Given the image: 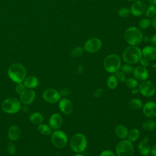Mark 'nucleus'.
Returning <instances> with one entry per match:
<instances>
[{"label": "nucleus", "mask_w": 156, "mask_h": 156, "mask_svg": "<svg viewBox=\"0 0 156 156\" xmlns=\"http://www.w3.org/2000/svg\"><path fill=\"white\" fill-rule=\"evenodd\" d=\"M145 15L147 17L152 18L156 15V7L155 5H150L145 10Z\"/></svg>", "instance_id": "nucleus-30"}, {"label": "nucleus", "mask_w": 156, "mask_h": 156, "mask_svg": "<svg viewBox=\"0 0 156 156\" xmlns=\"http://www.w3.org/2000/svg\"><path fill=\"white\" fill-rule=\"evenodd\" d=\"M141 65L144 66V67H147L149 65V60L147 58H146L145 57H141V58L140 60Z\"/></svg>", "instance_id": "nucleus-39"}, {"label": "nucleus", "mask_w": 156, "mask_h": 156, "mask_svg": "<svg viewBox=\"0 0 156 156\" xmlns=\"http://www.w3.org/2000/svg\"><path fill=\"white\" fill-rule=\"evenodd\" d=\"M7 152L9 153V154L13 155L15 154V151H16L15 146H14V144L12 143H9L8 145H7Z\"/></svg>", "instance_id": "nucleus-37"}, {"label": "nucleus", "mask_w": 156, "mask_h": 156, "mask_svg": "<svg viewBox=\"0 0 156 156\" xmlns=\"http://www.w3.org/2000/svg\"><path fill=\"white\" fill-rule=\"evenodd\" d=\"M115 133L118 138L121 140H125L127 137L129 130L124 125L119 124L115 127Z\"/></svg>", "instance_id": "nucleus-22"}, {"label": "nucleus", "mask_w": 156, "mask_h": 156, "mask_svg": "<svg viewBox=\"0 0 156 156\" xmlns=\"http://www.w3.org/2000/svg\"><path fill=\"white\" fill-rule=\"evenodd\" d=\"M147 156H152V155H147Z\"/></svg>", "instance_id": "nucleus-52"}, {"label": "nucleus", "mask_w": 156, "mask_h": 156, "mask_svg": "<svg viewBox=\"0 0 156 156\" xmlns=\"http://www.w3.org/2000/svg\"><path fill=\"white\" fill-rule=\"evenodd\" d=\"M142 128L146 131H152L156 128V122L152 119L146 120L143 123Z\"/></svg>", "instance_id": "nucleus-27"}, {"label": "nucleus", "mask_w": 156, "mask_h": 156, "mask_svg": "<svg viewBox=\"0 0 156 156\" xmlns=\"http://www.w3.org/2000/svg\"><path fill=\"white\" fill-rule=\"evenodd\" d=\"M26 90V87H25V85L23 82L16 83V85L15 86V90L17 92V93L21 94Z\"/></svg>", "instance_id": "nucleus-35"}, {"label": "nucleus", "mask_w": 156, "mask_h": 156, "mask_svg": "<svg viewBox=\"0 0 156 156\" xmlns=\"http://www.w3.org/2000/svg\"><path fill=\"white\" fill-rule=\"evenodd\" d=\"M151 24L150 20L147 18H143L138 23L139 27L141 29H147Z\"/></svg>", "instance_id": "nucleus-34"}, {"label": "nucleus", "mask_w": 156, "mask_h": 156, "mask_svg": "<svg viewBox=\"0 0 156 156\" xmlns=\"http://www.w3.org/2000/svg\"><path fill=\"white\" fill-rule=\"evenodd\" d=\"M84 71V66L83 65H80L78 67V73L80 74H82Z\"/></svg>", "instance_id": "nucleus-44"}, {"label": "nucleus", "mask_w": 156, "mask_h": 156, "mask_svg": "<svg viewBox=\"0 0 156 156\" xmlns=\"http://www.w3.org/2000/svg\"><path fill=\"white\" fill-rule=\"evenodd\" d=\"M142 56L149 60H156V48L152 46H147L141 51Z\"/></svg>", "instance_id": "nucleus-19"}, {"label": "nucleus", "mask_w": 156, "mask_h": 156, "mask_svg": "<svg viewBox=\"0 0 156 156\" xmlns=\"http://www.w3.org/2000/svg\"><path fill=\"white\" fill-rule=\"evenodd\" d=\"M130 10L129 8L122 7L118 10V14L120 17L126 18L130 15Z\"/></svg>", "instance_id": "nucleus-33"}, {"label": "nucleus", "mask_w": 156, "mask_h": 156, "mask_svg": "<svg viewBox=\"0 0 156 156\" xmlns=\"http://www.w3.org/2000/svg\"><path fill=\"white\" fill-rule=\"evenodd\" d=\"M83 49L82 47H76L71 51L70 55L73 58H77L83 54Z\"/></svg>", "instance_id": "nucleus-31"}, {"label": "nucleus", "mask_w": 156, "mask_h": 156, "mask_svg": "<svg viewBox=\"0 0 156 156\" xmlns=\"http://www.w3.org/2000/svg\"><path fill=\"white\" fill-rule=\"evenodd\" d=\"M23 83L26 88L32 89L36 88L38 85L39 80L37 77L34 76H30L24 79Z\"/></svg>", "instance_id": "nucleus-21"}, {"label": "nucleus", "mask_w": 156, "mask_h": 156, "mask_svg": "<svg viewBox=\"0 0 156 156\" xmlns=\"http://www.w3.org/2000/svg\"><path fill=\"white\" fill-rule=\"evenodd\" d=\"M102 93H103V90L101 88H99L96 90L94 95L95 97L98 98V97H100L102 94Z\"/></svg>", "instance_id": "nucleus-41"}, {"label": "nucleus", "mask_w": 156, "mask_h": 156, "mask_svg": "<svg viewBox=\"0 0 156 156\" xmlns=\"http://www.w3.org/2000/svg\"><path fill=\"white\" fill-rule=\"evenodd\" d=\"M8 138L11 141H16L20 136L21 130L20 127L16 125L10 126L8 130Z\"/></svg>", "instance_id": "nucleus-20"}, {"label": "nucleus", "mask_w": 156, "mask_h": 156, "mask_svg": "<svg viewBox=\"0 0 156 156\" xmlns=\"http://www.w3.org/2000/svg\"><path fill=\"white\" fill-rule=\"evenodd\" d=\"M51 139L52 144L57 148L64 147L68 143L67 135L62 130H55L52 132Z\"/></svg>", "instance_id": "nucleus-8"}, {"label": "nucleus", "mask_w": 156, "mask_h": 156, "mask_svg": "<svg viewBox=\"0 0 156 156\" xmlns=\"http://www.w3.org/2000/svg\"><path fill=\"white\" fill-rule=\"evenodd\" d=\"M142 111L144 115L149 118L156 117V102L149 101L145 103L143 107Z\"/></svg>", "instance_id": "nucleus-14"}, {"label": "nucleus", "mask_w": 156, "mask_h": 156, "mask_svg": "<svg viewBox=\"0 0 156 156\" xmlns=\"http://www.w3.org/2000/svg\"><path fill=\"white\" fill-rule=\"evenodd\" d=\"M102 46L101 41L96 37L87 40L84 44L83 49L88 52L95 53L98 52Z\"/></svg>", "instance_id": "nucleus-10"}, {"label": "nucleus", "mask_w": 156, "mask_h": 156, "mask_svg": "<svg viewBox=\"0 0 156 156\" xmlns=\"http://www.w3.org/2000/svg\"><path fill=\"white\" fill-rule=\"evenodd\" d=\"M60 94L61 96H66L70 94V90L67 88H64L60 90Z\"/></svg>", "instance_id": "nucleus-40"}, {"label": "nucleus", "mask_w": 156, "mask_h": 156, "mask_svg": "<svg viewBox=\"0 0 156 156\" xmlns=\"http://www.w3.org/2000/svg\"><path fill=\"white\" fill-rule=\"evenodd\" d=\"M140 136V132L136 128L132 129L128 133L127 135V140L130 141L131 143L136 141Z\"/></svg>", "instance_id": "nucleus-23"}, {"label": "nucleus", "mask_w": 156, "mask_h": 156, "mask_svg": "<svg viewBox=\"0 0 156 156\" xmlns=\"http://www.w3.org/2000/svg\"><path fill=\"white\" fill-rule=\"evenodd\" d=\"M152 26L156 29V16L154 18V19L152 21Z\"/></svg>", "instance_id": "nucleus-46"}, {"label": "nucleus", "mask_w": 156, "mask_h": 156, "mask_svg": "<svg viewBox=\"0 0 156 156\" xmlns=\"http://www.w3.org/2000/svg\"><path fill=\"white\" fill-rule=\"evenodd\" d=\"M129 1H136V0H127Z\"/></svg>", "instance_id": "nucleus-50"}, {"label": "nucleus", "mask_w": 156, "mask_h": 156, "mask_svg": "<svg viewBox=\"0 0 156 156\" xmlns=\"http://www.w3.org/2000/svg\"><path fill=\"white\" fill-rule=\"evenodd\" d=\"M121 71L123 72L125 74H130L133 73V68L132 66L131 65L126 63L122 66H121Z\"/></svg>", "instance_id": "nucleus-32"}, {"label": "nucleus", "mask_w": 156, "mask_h": 156, "mask_svg": "<svg viewBox=\"0 0 156 156\" xmlns=\"http://www.w3.org/2000/svg\"><path fill=\"white\" fill-rule=\"evenodd\" d=\"M143 34L140 29L135 27H130L124 33V39L130 46H136L143 40Z\"/></svg>", "instance_id": "nucleus-5"}, {"label": "nucleus", "mask_w": 156, "mask_h": 156, "mask_svg": "<svg viewBox=\"0 0 156 156\" xmlns=\"http://www.w3.org/2000/svg\"><path fill=\"white\" fill-rule=\"evenodd\" d=\"M132 73L136 80L141 82L146 80L149 77L147 69L142 65H138L134 68Z\"/></svg>", "instance_id": "nucleus-13"}, {"label": "nucleus", "mask_w": 156, "mask_h": 156, "mask_svg": "<svg viewBox=\"0 0 156 156\" xmlns=\"http://www.w3.org/2000/svg\"><path fill=\"white\" fill-rule=\"evenodd\" d=\"M155 94H156V87H155Z\"/></svg>", "instance_id": "nucleus-51"}, {"label": "nucleus", "mask_w": 156, "mask_h": 156, "mask_svg": "<svg viewBox=\"0 0 156 156\" xmlns=\"http://www.w3.org/2000/svg\"><path fill=\"white\" fill-rule=\"evenodd\" d=\"M126 86L129 89H133L134 88H136L138 87L139 82L138 80H136L135 77H129L126 79L125 80Z\"/></svg>", "instance_id": "nucleus-29"}, {"label": "nucleus", "mask_w": 156, "mask_h": 156, "mask_svg": "<svg viewBox=\"0 0 156 156\" xmlns=\"http://www.w3.org/2000/svg\"><path fill=\"white\" fill-rule=\"evenodd\" d=\"M38 130L41 134L43 135H49L52 133L51 128L49 127V126L46 124L41 123L38 124Z\"/></svg>", "instance_id": "nucleus-28"}, {"label": "nucleus", "mask_w": 156, "mask_h": 156, "mask_svg": "<svg viewBox=\"0 0 156 156\" xmlns=\"http://www.w3.org/2000/svg\"><path fill=\"white\" fill-rule=\"evenodd\" d=\"M149 137L145 136L138 145V151L143 156H147L151 154V146L149 144Z\"/></svg>", "instance_id": "nucleus-18"}, {"label": "nucleus", "mask_w": 156, "mask_h": 156, "mask_svg": "<svg viewBox=\"0 0 156 156\" xmlns=\"http://www.w3.org/2000/svg\"><path fill=\"white\" fill-rule=\"evenodd\" d=\"M122 56L123 60L126 63L133 65L140 62L142 57V52L137 46H130L124 50Z\"/></svg>", "instance_id": "nucleus-1"}, {"label": "nucleus", "mask_w": 156, "mask_h": 156, "mask_svg": "<svg viewBox=\"0 0 156 156\" xmlns=\"http://www.w3.org/2000/svg\"><path fill=\"white\" fill-rule=\"evenodd\" d=\"M36 97L35 92L32 89L26 90L20 94V101L25 105H28L34 102Z\"/></svg>", "instance_id": "nucleus-16"}, {"label": "nucleus", "mask_w": 156, "mask_h": 156, "mask_svg": "<svg viewBox=\"0 0 156 156\" xmlns=\"http://www.w3.org/2000/svg\"><path fill=\"white\" fill-rule=\"evenodd\" d=\"M63 119L62 116L57 113L52 114L49 119V126L53 130H57L59 129L62 124Z\"/></svg>", "instance_id": "nucleus-17"}, {"label": "nucleus", "mask_w": 156, "mask_h": 156, "mask_svg": "<svg viewBox=\"0 0 156 156\" xmlns=\"http://www.w3.org/2000/svg\"><path fill=\"white\" fill-rule=\"evenodd\" d=\"M146 9V3L144 0H136L130 7V12L135 16L142 15Z\"/></svg>", "instance_id": "nucleus-12"}, {"label": "nucleus", "mask_w": 156, "mask_h": 156, "mask_svg": "<svg viewBox=\"0 0 156 156\" xmlns=\"http://www.w3.org/2000/svg\"><path fill=\"white\" fill-rule=\"evenodd\" d=\"M43 115L38 112H34L30 115L29 120L34 124H41L43 121Z\"/></svg>", "instance_id": "nucleus-24"}, {"label": "nucleus", "mask_w": 156, "mask_h": 156, "mask_svg": "<svg viewBox=\"0 0 156 156\" xmlns=\"http://www.w3.org/2000/svg\"><path fill=\"white\" fill-rule=\"evenodd\" d=\"M151 154L152 156H156V144L151 147Z\"/></svg>", "instance_id": "nucleus-42"}, {"label": "nucleus", "mask_w": 156, "mask_h": 156, "mask_svg": "<svg viewBox=\"0 0 156 156\" xmlns=\"http://www.w3.org/2000/svg\"><path fill=\"white\" fill-rule=\"evenodd\" d=\"M42 96L45 101L51 104L59 101L61 98L60 92L54 88L46 89L43 92Z\"/></svg>", "instance_id": "nucleus-11"}, {"label": "nucleus", "mask_w": 156, "mask_h": 156, "mask_svg": "<svg viewBox=\"0 0 156 156\" xmlns=\"http://www.w3.org/2000/svg\"><path fill=\"white\" fill-rule=\"evenodd\" d=\"M74 156H84V155H83L82 154H76Z\"/></svg>", "instance_id": "nucleus-49"}, {"label": "nucleus", "mask_w": 156, "mask_h": 156, "mask_svg": "<svg viewBox=\"0 0 156 156\" xmlns=\"http://www.w3.org/2000/svg\"><path fill=\"white\" fill-rule=\"evenodd\" d=\"M116 154L118 156H133L134 146L127 140H122L116 146Z\"/></svg>", "instance_id": "nucleus-6"}, {"label": "nucleus", "mask_w": 156, "mask_h": 156, "mask_svg": "<svg viewBox=\"0 0 156 156\" xmlns=\"http://www.w3.org/2000/svg\"><path fill=\"white\" fill-rule=\"evenodd\" d=\"M99 156H116L113 152L110 150H104L101 154Z\"/></svg>", "instance_id": "nucleus-38"}, {"label": "nucleus", "mask_w": 156, "mask_h": 156, "mask_svg": "<svg viewBox=\"0 0 156 156\" xmlns=\"http://www.w3.org/2000/svg\"><path fill=\"white\" fill-rule=\"evenodd\" d=\"M129 106L133 110H140L143 106V101L138 98H133L129 101Z\"/></svg>", "instance_id": "nucleus-25"}, {"label": "nucleus", "mask_w": 156, "mask_h": 156, "mask_svg": "<svg viewBox=\"0 0 156 156\" xmlns=\"http://www.w3.org/2000/svg\"><path fill=\"white\" fill-rule=\"evenodd\" d=\"M58 108L62 113L65 115H69L73 110V105L72 102L68 98H63L60 99L58 102Z\"/></svg>", "instance_id": "nucleus-15"}, {"label": "nucleus", "mask_w": 156, "mask_h": 156, "mask_svg": "<svg viewBox=\"0 0 156 156\" xmlns=\"http://www.w3.org/2000/svg\"><path fill=\"white\" fill-rule=\"evenodd\" d=\"M147 1L151 3V4L156 5V0H147Z\"/></svg>", "instance_id": "nucleus-47"}, {"label": "nucleus", "mask_w": 156, "mask_h": 156, "mask_svg": "<svg viewBox=\"0 0 156 156\" xmlns=\"http://www.w3.org/2000/svg\"><path fill=\"white\" fill-rule=\"evenodd\" d=\"M150 41L152 45L156 46V34L151 37V38L150 39Z\"/></svg>", "instance_id": "nucleus-43"}, {"label": "nucleus", "mask_w": 156, "mask_h": 156, "mask_svg": "<svg viewBox=\"0 0 156 156\" xmlns=\"http://www.w3.org/2000/svg\"><path fill=\"white\" fill-rule=\"evenodd\" d=\"M118 84V80L115 74L110 75L107 80V85L108 88L113 90L116 88Z\"/></svg>", "instance_id": "nucleus-26"}, {"label": "nucleus", "mask_w": 156, "mask_h": 156, "mask_svg": "<svg viewBox=\"0 0 156 156\" xmlns=\"http://www.w3.org/2000/svg\"><path fill=\"white\" fill-rule=\"evenodd\" d=\"M1 107L4 112L9 114H13L20 110L21 103L15 98H9L2 102Z\"/></svg>", "instance_id": "nucleus-7"}, {"label": "nucleus", "mask_w": 156, "mask_h": 156, "mask_svg": "<svg viewBox=\"0 0 156 156\" xmlns=\"http://www.w3.org/2000/svg\"><path fill=\"white\" fill-rule=\"evenodd\" d=\"M139 93V90H138V88H134L133 89H132V93L133 94H136Z\"/></svg>", "instance_id": "nucleus-45"}, {"label": "nucleus", "mask_w": 156, "mask_h": 156, "mask_svg": "<svg viewBox=\"0 0 156 156\" xmlns=\"http://www.w3.org/2000/svg\"><path fill=\"white\" fill-rule=\"evenodd\" d=\"M139 92L145 97H151L155 94V86L149 80H144L138 85Z\"/></svg>", "instance_id": "nucleus-9"}, {"label": "nucleus", "mask_w": 156, "mask_h": 156, "mask_svg": "<svg viewBox=\"0 0 156 156\" xmlns=\"http://www.w3.org/2000/svg\"><path fill=\"white\" fill-rule=\"evenodd\" d=\"M115 74V75L118 81H119L121 82H125V80L126 79V77L125 74L123 72H122L120 70H118Z\"/></svg>", "instance_id": "nucleus-36"}, {"label": "nucleus", "mask_w": 156, "mask_h": 156, "mask_svg": "<svg viewBox=\"0 0 156 156\" xmlns=\"http://www.w3.org/2000/svg\"><path fill=\"white\" fill-rule=\"evenodd\" d=\"M69 146L74 152L77 154L83 152L87 147L86 136L81 133L74 134L70 139Z\"/></svg>", "instance_id": "nucleus-3"}, {"label": "nucleus", "mask_w": 156, "mask_h": 156, "mask_svg": "<svg viewBox=\"0 0 156 156\" xmlns=\"http://www.w3.org/2000/svg\"><path fill=\"white\" fill-rule=\"evenodd\" d=\"M143 39L144 40V41H148L149 40V38H147V37H144V38H143Z\"/></svg>", "instance_id": "nucleus-48"}, {"label": "nucleus", "mask_w": 156, "mask_h": 156, "mask_svg": "<svg viewBox=\"0 0 156 156\" xmlns=\"http://www.w3.org/2000/svg\"><path fill=\"white\" fill-rule=\"evenodd\" d=\"M9 78L16 83L23 82L26 76V71L20 63H13L10 66L7 72Z\"/></svg>", "instance_id": "nucleus-2"}, {"label": "nucleus", "mask_w": 156, "mask_h": 156, "mask_svg": "<svg viewBox=\"0 0 156 156\" xmlns=\"http://www.w3.org/2000/svg\"><path fill=\"white\" fill-rule=\"evenodd\" d=\"M103 65L104 69L108 73H115L121 68V60L118 55L112 54L105 57Z\"/></svg>", "instance_id": "nucleus-4"}]
</instances>
